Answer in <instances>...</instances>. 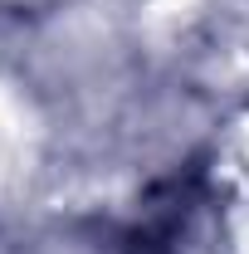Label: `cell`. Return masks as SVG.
<instances>
[{"label": "cell", "mask_w": 249, "mask_h": 254, "mask_svg": "<svg viewBox=\"0 0 249 254\" xmlns=\"http://www.w3.org/2000/svg\"><path fill=\"white\" fill-rule=\"evenodd\" d=\"M5 5H15V10H25V5H44V0H5Z\"/></svg>", "instance_id": "6da1fadb"}]
</instances>
